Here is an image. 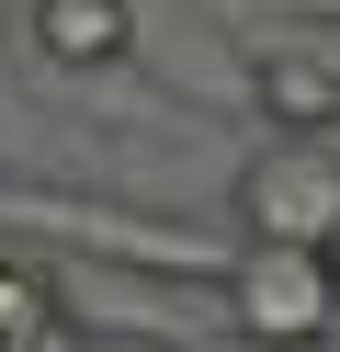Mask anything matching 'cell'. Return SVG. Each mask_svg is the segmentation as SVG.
I'll list each match as a JSON object with an SVG mask.
<instances>
[{
  "label": "cell",
  "mask_w": 340,
  "mask_h": 352,
  "mask_svg": "<svg viewBox=\"0 0 340 352\" xmlns=\"http://www.w3.org/2000/svg\"><path fill=\"white\" fill-rule=\"evenodd\" d=\"M57 307L91 329V341H170V352L238 341V329H227V284L159 273V261H91V250H57Z\"/></svg>",
  "instance_id": "6da1fadb"
},
{
  "label": "cell",
  "mask_w": 340,
  "mask_h": 352,
  "mask_svg": "<svg viewBox=\"0 0 340 352\" xmlns=\"http://www.w3.org/2000/svg\"><path fill=\"white\" fill-rule=\"evenodd\" d=\"M216 284H227V329H238V352H329V341H340L329 250H295V239H238Z\"/></svg>",
  "instance_id": "7a4b0ae2"
},
{
  "label": "cell",
  "mask_w": 340,
  "mask_h": 352,
  "mask_svg": "<svg viewBox=\"0 0 340 352\" xmlns=\"http://www.w3.org/2000/svg\"><path fill=\"white\" fill-rule=\"evenodd\" d=\"M227 228L329 250V228H340V137H261L227 170Z\"/></svg>",
  "instance_id": "3957f363"
},
{
  "label": "cell",
  "mask_w": 340,
  "mask_h": 352,
  "mask_svg": "<svg viewBox=\"0 0 340 352\" xmlns=\"http://www.w3.org/2000/svg\"><path fill=\"white\" fill-rule=\"evenodd\" d=\"M136 57L170 69V102L216 114V102H249V46L216 23V12H181V0H136Z\"/></svg>",
  "instance_id": "277c9868"
},
{
  "label": "cell",
  "mask_w": 340,
  "mask_h": 352,
  "mask_svg": "<svg viewBox=\"0 0 340 352\" xmlns=\"http://www.w3.org/2000/svg\"><path fill=\"white\" fill-rule=\"evenodd\" d=\"M12 46L34 80H113L136 57V0H23Z\"/></svg>",
  "instance_id": "5b68a950"
},
{
  "label": "cell",
  "mask_w": 340,
  "mask_h": 352,
  "mask_svg": "<svg viewBox=\"0 0 340 352\" xmlns=\"http://www.w3.org/2000/svg\"><path fill=\"white\" fill-rule=\"evenodd\" d=\"M249 114H261L272 137H340V69L317 46L261 34V46H249Z\"/></svg>",
  "instance_id": "8992f818"
},
{
  "label": "cell",
  "mask_w": 340,
  "mask_h": 352,
  "mask_svg": "<svg viewBox=\"0 0 340 352\" xmlns=\"http://www.w3.org/2000/svg\"><path fill=\"white\" fill-rule=\"evenodd\" d=\"M45 307H57V273H45V261H23V250H0V341H12V329H34Z\"/></svg>",
  "instance_id": "52a82bcc"
},
{
  "label": "cell",
  "mask_w": 340,
  "mask_h": 352,
  "mask_svg": "<svg viewBox=\"0 0 340 352\" xmlns=\"http://www.w3.org/2000/svg\"><path fill=\"white\" fill-rule=\"evenodd\" d=\"M0 352H102V341H91V329L68 318V307H45V318H34V329H12Z\"/></svg>",
  "instance_id": "ba28073f"
},
{
  "label": "cell",
  "mask_w": 340,
  "mask_h": 352,
  "mask_svg": "<svg viewBox=\"0 0 340 352\" xmlns=\"http://www.w3.org/2000/svg\"><path fill=\"white\" fill-rule=\"evenodd\" d=\"M329 284H340V228H329Z\"/></svg>",
  "instance_id": "9c48e42d"
}]
</instances>
